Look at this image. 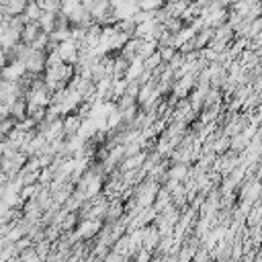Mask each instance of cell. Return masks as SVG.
I'll use <instances>...</instances> for the list:
<instances>
[{
	"mask_svg": "<svg viewBox=\"0 0 262 262\" xmlns=\"http://www.w3.org/2000/svg\"><path fill=\"white\" fill-rule=\"evenodd\" d=\"M158 51H160V55H162V61H170L176 53H178V47H174V45H162V47H158Z\"/></svg>",
	"mask_w": 262,
	"mask_h": 262,
	"instance_id": "cell-21",
	"label": "cell"
},
{
	"mask_svg": "<svg viewBox=\"0 0 262 262\" xmlns=\"http://www.w3.org/2000/svg\"><path fill=\"white\" fill-rule=\"evenodd\" d=\"M27 2H29V0H8V2L4 4V10H6L8 16H12V14H23Z\"/></svg>",
	"mask_w": 262,
	"mask_h": 262,
	"instance_id": "cell-15",
	"label": "cell"
},
{
	"mask_svg": "<svg viewBox=\"0 0 262 262\" xmlns=\"http://www.w3.org/2000/svg\"><path fill=\"white\" fill-rule=\"evenodd\" d=\"M0 104H2V100H0Z\"/></svg>",
	"mask_w": 262,
	"mask_h": 262,
	"instance_id": "cell-28",
	"label": "cell"
},
{
	"mask_svg": "<svg viewBox=\"0 0 262 262\" xmlns=\"http://www.w3.org/2000/svg\"><path fill=\"white\" fill-rule=\"evenodd\" d=\"M158 39H141V45H139V51H137V55L141 57V59H145L147 55H151L154 51H158Z\"/></svg>",
	"mask_w": 262,
	"mask_h": 262,
	"instance_id": "cell-14",
	"label": "cell"
},
{
	"mask_svg": "<svg viewBox=\"0 0 262 262\" xmlns=\"http://www.w3.org/2000/svg\"><path fill=\"white\" fill-rule=\"evenodd\" d=\"M172 205V192L162 184L160 186V190H158V194H156V201H154V207H156V211L158 213H162L166 207H170Z\"/></svg>",
	"mask_w": 262,
	"mask_h": 262,
	"instance_id": "cell-10",
	"label": "cell"
},
{
	"mask_svg": "<svg viewBox=\"0 0 262 262\" xmlns=\"http://www.w3.org/2000/svg\"><path fill=\"white\" fill-rule=\"evenodd\" d=\"M8 63H10V61H8V55H6V49H4L2 45H0V70H2V68H6Z\"/></svg>",
	"mask_w": 262,
	"mask_h": 262,
	"instance_id": "cell-26",
	"label": "cell"
},
{
	"mask_svg": "<svg viewBox=\"0 0 262 262\" xmlns=\"http://www.w3.org/2000/svg\"><path fill=\"white\" fill-rule=\"evenodd\" d=\"M82 121H84V117L78 111H72V113L63 115V137L76 135L80 131V127H82Z\"/></svg>",
	"mask_w": 262,
	"mask_h": 262,
	"instance_id": "cell-4",
	"label": "cell"
},
{
	"mask_svg": "<svg viewBox=\"0 0 262 262\" xmlns=\"http://www.w3.org/2000/svg\"><path fill=\"white\" fill-rule=\"evenodd\" d=\"M25 63H27V72H31V74H43L45 68H47V51L33 49L31 55L25 59Z\"/></svg>",
	"mask_w": 262,
	"mask_h": 262,
	"instance_id": "cell-2",
	"label": "cell"
},
{
	"mask_svg": "<svg viewBox=\"0 0 262 262\" xmlns=\"http://www.w3.org/2000/svg\"><path fill=\"white\" fill-rule=\"evenodd\" d=\"M104 221L102 219H80L76 231L80 235V239H94L98 235V231L102 229Z\"/></svg>",
	"mask_w": 262,
	"mask_h": 262,
	"instance_id": "cell-1",
	"label": "cell"
},
{
	"mask_svg": "<svg viewBox=\"0 0 262 262\" xmlns=\"http://www.w3.org/2000/svg\"><path fill=\"white\" fill-rule=\"evenodd\" d=\"M41 33H43V29H41L39 23H25V27H23V31H20V41L27 43V45H33L35 39H37Z\"/></svg>",
	"mask_w": 262,
	"mask_h": 262,
	"instance_id": "cell-7",
	"label": "cell"
},
{
	"mask_svg": "<svg viewBox=\"0 0 262 262\" xmlns=\"http://www.w3.org/2000/svg\"><path fill=\"white\" fill-rule=\"evenodd\" d=\"M186 23L180 18V16H170V18H166V23H164V27L170 31V33H180V29L184 27Z\"/></svg>",
	"mask_w": 262,
	"mask_h": 262,
	"instance_id": "cell-19",
	"label": "cell"
},
{
	"mask_svg": "<svg viewBox=\"0 0 262 262\" xmlns=\"http://www.w3.org/2000/svg\"><path fill=\"white\" fill-rule=\"evenodd\" d=\"M213 33H215V29L213 27H203V29H199L196 33H194V45H196V49H203V47H207L211 41H213Z\"/></svg>",
	"mask_w": 262,
	"mask_h": 262,
	"instance_id": "cell-9",
	"label": "cell"
},
{
	"mask_svg": "<svg viewBox=\"0 0 262 262\" xmlns=\"http://www.w3.org/2000/svg\"><path fill=\"white\" fill-rule=\"evenodd\" d=\"M29 115V108H27V98L25 96H18L12 104H10V117H14L16 121L25 119Z\"/></svg>",
	"mask_w": 262,
	"mask_h": 262,
	"instance_id": "cell-12",
	"label": "cell"
},
{
	"mask_svg": "<svg viewBox=\"0 0 262 262\" xmlns=\"http://www.w3.org/2000/svg\"><path fill=\"white\" fill-rule=\"evenodd\" d=\"M162 63V55H160V51H154L151 55H147L145 59H143V66H145V70H156L158 66Z\"/></svg>",
	"mask_w": 262,
	"mask_h": 262,
	"instance_id": "cell-20",
	"label": "cell"
},
{
	"mask_svg": "<svg viewBox=\"0 0 262 262\" xmlns=\"http://www.w3.org/2000/svg\"><path fill=\"white\" fill-rule=\"evenodd\" d=\"M33 244H35V242H33L29 235H23L20 239L14 242V248H16V252H23L25 248H29V246H33ZM16 260H18V258H16Z\"/></svg>",
	"mask_w": 262,
	"mask_h": 262,
	"instance_id": "cell-25",
	"label": "cell"
},
{
	"mask_svg": "<svg viewBox=\"0 0 262 262\" xmlns=\"http://www.w3.org/2000/svg\"><path fill=\"white\" fill-rule=\"evenodd\" d=\"M41 186H43V184H39V182L25 184V186L20 188V196H23V201H27V199H35V196H37V192L41 190Z\"/></svg>",
	"mask_w": 262,
	"mask_h": 262,
	"instance_id": "cell-18",
	"label": "cell"
},
{
	"mask_svg": "<svg viewBox=\"0 0 262 262\" xmlns=\"http://www.w3.org/2000/svg\"><path fill=\"white\" fill-rule=\"evenodd\" d=\"M8 180H10V178H8V174L0 170V194H2V190L6 188V184H8Z\"/></svg>",
	"mask_w": 262,
	"mask_h": 262,
	"instance_id": "cell-27",
	"label": "cell"
},
{
	"mask_svg": "<svg viewBox=\"0 0 262 262\" xmlns=\"http://www.w3.org/2000/svg\"><path fill=\"white\" fill-rule=\"evenodd\" d=\"M51 248H53V242H51V239H47V237H43V239L35 242V250H37V254H39V258H41V260H45V258H47V254L51 252Z\"/></svg>",
	"mask_w": 262,
	"mask_h": 262,
	"instance_id": "cell-17",
	"label": "cell"
},
{
	"mask_svg": "<svg viewBox=\"0 0 262 262\" xmlns=\"http://www.w3.org/2000/svg\"><path fill=\"white\" fill-rule=\"evenodd\" d=\"M49 37H51L53 41H57V43L68 41V39L72 37V27H55V29L49 33Z\"/></svg>",
	"mask_w": 262,
	"mask_h": 262,
	"instance_id": "cell-16",
	"label": "cell"
},
{
	"mask_svg": "<svg viewBox=\"0 0 262 262\" xmlns=\"http://www.w3.org/2000/svg\"><path fill=\"white\" fill-rule=\"evenodd\" d=\"M37 2L43 10H53V12L61 10V4H63V0H37Z\"/></svg>",
	"mask_w": 262,
	"mask_h": 262,
	"instance_id": "cell-22",
	"label": "cell"
},
{
	"mask_svg": "<svg viewBox=\"0 0 262 262\" xmlns=\"http://www.w3.org/2000/svg\"><path fill=\"white\" fill-rule=\"evenodd\" d=\"M43 207L39 205L37 199H27L23 203V217L29 219V221H41V215H43Z\"/></svg>",
	"mask_w": 262,
	"mask_h": 262,
	"instance_id": "cell-5",
	"label": "cell"
},
{
	"mask_svg": "<svg viewBox=\"0 0 262 262\" xmlns=\"http://www.w3.org/2000/svg\"><path fill=\"white\" fill-rule=\"evenodd\" d=\"M139 45H141V39L133 35V37H129V39H127V43H125V45H123V47L119 49V53H121L123 57H127V59L131 61V59H135V57H137Z\"/></svg>",
	"mask_w": 262,
	"mask_h": 262,
	"instance_id": "cell-8",
	"label": "cell"
},
{
	"mask_svg": "<svg viewBox=\"0 0 262 262\" xmlns=\"http://www.w3.org/2000/svg\"><path fill=\"white\" fill-rule=\"evenodd\" d=\"M47 43H49V33L43 31V33L35 39V43H33L31 47H33V49H43V51H45V49H47Z\"/></svg>",
	"mask_w": 262,
	"mask_h": 262,
	"instance_id": "cell-24",
	"label": "cell"
},
{
	"mask_svg": "<svg viewBox=\"0 0 262 262\" xmlns=\"http://www.w3.org/2000/svg\"><path fill=\"white\" fill-rule=\"evenodd\" d=\"M57 51H59V55H61V61H66V63H76V61H78L80 47H78V43L72 41V39L61 41V43L57 45Z\"/></svg>",
	"mask_w": 262,
	"mask_h": 262,
	"instance_id": "cell-3",
	"label": "cell"
},
{
	"mask_svg": "<svg viewBox=\"0 0 262 262\" xmlns=\"http://www.w3.org/2000/svg\"><path fill=\"white\" fill-rule=\"evenodd\" d=\"M18 260H41L39 254H37V250H35V244L29 246V248H25L23 252H18Z\"/></svg>",
	"mask_w": 262,
	"mask_h": 262,
	"instance_id": "cell-23",
	"label": "cell"
},
{
	"mask_svg": "<svg viewBox=\"0 0 262 262\" xmlns=\"http://www.w3.org/2000/svg\"><path fill=\"white\" fill-rule=\"evenodd\" d=\"M37 23L41 25V29H43L45 33H51V31L55 29V25H57V12H53V10H43V14H41V18H39Z\"/></svg>",
	"mask_w": 262,
	"mask_h": 262,
	"instance_id": "cell-13",
	"label": "cell"
},
{
	"mask_svg": "<svg viewBox=\"0 0 262 262\" xmlns=\"http://www.w3.org/2000/svg\"><path fill=\"white\" fill-rule=\"evenodd\" d=\"M25 74H27V63L23 59H14L6 68H2V78H6V80H18Z\"/></svg>",
	"mask_w": 262,
	"mask_h": 262,
	"instance_id": "cell-6",
	"label": "cell"
},
{
	"mask_svg": "<svg viewBox=\"0 0 262 262\" xmlns=\"http://www.w3.org/2000/svg\"><path fill=\"white\" fill-rule=\"evenodd\" d=\"M41 14H43V8L39 6V2H37V0H29L27 6H25V10H23L25 20H27V23H37V20L41 18Z\"/></svg>",
	"mask_w": 262,
	"mask_h": 262,
	"instance_id": "cell-11",
	"label": "cell"
}]
</instances>
